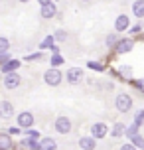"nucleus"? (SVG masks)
I'll use <instances>...</instances> for the list:
<instances>
[{
	"instance_id": "c756f323",
	"label": "nucleus",
	"mask_w": 144,
	"mask_h": 150,
	"mask_svg": "<svg viewBox=\"0 0 144 150\" xmlns=\"http://www.w3.org/2000/svg\"><path fill=\"white\" fill-rule=\"evenodd\" d=\"M121 150H138V148L132 142H126V144H122V146H121Z\"/></svg>"
},
{
	"instance_id": "5701e85b",
	"label": "nucleus",
	"mask_w": 144,
	"mask_h": 150,
	"mask_svg": "<svg viewBox=\"0 0 144 150\" xmlns=\"http://www.w3.org/2000/svg\"><path fill=\"white\" fill-rule=\"evenodd\" d=\"M53 44H55V38H53V36H47L46 40L40 44V47H42V50H47V47H52Z\"/></svg>"
},
{
	"instance_id": "f704fd0d",
	"label": "nucleus",
	"mask_w": 144,
	"mask_h": 150,
	"mask_svg": "<svg viewBox=\"0 0 144 150\" xmlns=\"http://www.w3.org/2000/svg\"><path fill=\"white\" fill-rule=\"evenodd\" d=\"M20 2H24V4H26V2H30V0H20Z\"/></svg>"
},
{
	"instance_id": "2f4dec72",
	"label": "nucleus",
	"mask_w": 144,
	"mask_h": 150,
	"mask_svg": "<svg viewBox=\"0 0 144 150\" xmlns=\"http://www.w3.org/2000/svg\"><path fill=\"white\" fill-rule=\"evenodd\" d=\"M136 87L140 91H144V79H140V81H136Z\"/></svg>"
},
{
	"instance_id": "bb28decb",
	"label": "nucleus",
	"mask_w": 144,
	"mask_h": 150,
	"mask_svg": "<svg viewBox=\"0 0 144 150\" xmlns=\"http://www.w3.org/2000/svg\"><path fill=\"white\" fill-rule=\"evenodd\" d=\"M53 38H55L57 42H65V40H67V32H63V30H57Z\"/></svg>"
},
{
	"instance_id": "b1692460",
	"label": "nucleus",
	"mask_w": 144,
	"mask_h": 150,
	"mask_svg": "<svg viewBox=\"0 0 144 150\" xmlns=\"http://www.w3.org/2000/svg\"><path fill=\"white\" fill-rule=\"evenodd\" d=\"M116 42H119V36H116V34H109V36H107V40H105V44L109 45V47L116 45Z\"/></svg>"
},
{
	"instance_id": "a878e982",
	"label": "nucleus",
	"mask_w": 144,
	"mask_h": 150,
	"mask_svg": "<svg viewBox=\"0 0 144 150\" xmlns=\"http://www.w3.org/2000/svg\"><path fill=\"white\" fill-rule=\"evenodd\" d=\"M134 122H136L138 127H142V125H144V109L136 112V117H134Z\"/></svg>"
},
{
	"instance_id": "72a5a7b5",
	"label": "nucleus",
	"mask_w": 144,
	"mask_h": 150,
	"mask_svg": "<svg viewBox=\"0 0 144 150\" xmlns=\"http://www.w3.org/2000/svg\"><path fill=\"white\" fill-rule=\"evenodd\" d=\"M40 6H44V4H49V2H53V0H38Z\"/></svg>"
},
{
	"instance_id": "f8f14e48",
	"label": "nucleus",
	"mask_w": 144,
	"mask_h": 150,
	"mask_svg": "<svg viewBox=\"0 0 144 150\" xmlns=\"http://www.w3.org/2000/svg\"><path fill=\"white\" fill-rule=\"evenodd\" d=\"M132 47H134V42H132V40H119L116 45H114V52L116 53H126V52H130Z\"/></svg>"
},
{
	"instance_id": "39448f33",
	"label": "nucleus",
	"mask_w": 144,
	"mask_h": 150,
	"mask_svg": "<svg viewBox=\"0 0 144 150\" xmlns=\"http://www.w3.org/2000/svg\"><path fill=\"white\" fill-rule=\"evenodd\" d=\"M20 83H22V77L18 75V71L4 73V87H6V89H18Z\"/></svg>"
},
{
	"instance_id": "20e7f679",
	"label": "nucleus",
	"mask_w": 144,
	"mask_h": 150,
	"mask_svg": "<svg viewBox=\"0 0 144 150\" xmlns=\"http://www.w3.org/2000/svg\"><path fill=\"white\" fill-rule=\"evenodd\" d=\"M53 128H55V132H57V134H69L73 127H71V120H69L67 117H57Z\"/></svg>"
},
{
	"instance_id": "c9c22d12",
	"label": "nucleus",
	"mask_w": 144,
	"mask_h": 150,
	"mask_svg": "<svg viewBox=\"0 0 144 150\" xmlns=\"http://www.w3.org/2000/svg\"><path fill=\"white\" fill-rule=\"evenodd\" d=\"M83 2H91V0H83Z\"/></svg>"
},
{
	"instance_id": "c85d7f7f",
	"label": "nucleus",
	"mask_w": 144,
	"mask_h": 150,
	"mask_svg": "<svg viewBox=\"0 0 144 150\" xmlns=\"http://www.w3.org/2000/svg\"><path fill=\"white\" fill-rule=\"evenodd\" d=\"M87 65H89L91 69H97V71H101V69H103V63H97V61H89Z\"/></svg>"
},
{
	"instance_id": "ddd939ff",
	"label": "nucleus",
	"mask_w": 144,
	"mask_h": 150,
	"mask_svg": "<svg viewBox=\"0 0 144 150\" xmlns=\"http://www.w3.org/2000/svg\"><path fill=\"white\" fill-rule=\"evenodd\" d=\"M20 63H22V61H18V59H6L4 63H0V69H2V73L18 71V67H20Z\"/></svg>"
},
{
	"instance_id": "2eb2a0df",
	"label": "nucleus",
	"mask_w": 144,
	"mask_h": 150,
	"mask_svg": "<svg viewBox=\"0 0 144 150\" xmlns=\"http://www.w3.org/2000/svg\"><path fill=\"white\" fill-rule=\"evenodd\" d=\"M40 150H57V142L53 140V138H42L40 140Z\"/></svg>"
},
{
	"instance_id": "a211bd4d",
	"label": "nucleus",
	"mask_w": 144,
	"mask_h": 150,
	"mask_svg": "<svg viewBox=\"0 0 144 150\" xmlns=\"http://www.w3.org/2000/svg\"><path fill=\"white\" fill-rule=\"evenodd\" d=\"M22 146H26L30 150H40V140L36 136H28V140H22Z\"/></svg>"
},
{
	"instance_id": "f257e3e1",
	"label": "nucleus",
	"mask_w": 144,
	"mask_h": 150,
	"mask_svg": "<svg viewBox=\"0 0 144 150\" xmlns=\"http://www.w3.org/2000/svg\"><path fill=\"white\" fill-rule=\"evenodd\" d=\"M114 107L119 112H128L132 109V97L128 93H119L116 99H114Z\"/></svg>"
},
{
	"instance_id": "7ed1b4c3",
	"label": "nucleus",
	"mask_w": 144,
	"mask_h": 150,
	"mask_svg": "<svg viewBox=\"0 0 144 150\" xmlns=\"http://www.w3.org/2000/svg\"><path fill=\"white\" fill-rule=\"evenodd\" d=\"M63 77H65V81H67L69 85H79V83L83 81L85 73H83V69H81V67H69Z\"/></svg>"
},
{
	"instance_id": "dca6fc26",
	"label": "nucleus",
	"mask_w": 144,
	"mask_h": 150,
	"mask_svg": "<svg viewBox=\"0 0 144 150\" xmlns=\"http://www.w3.org/2000/svg\"><path fill=\"white\" fill-rule=\"evenodd\" d=\"M132 14L136 18H144V0H134L132 2Z\"/></svg>"
},
{
	"instance_id": "f3484780",
	"label": "nucleus",
	"mask_w": 144,
	"mask_h": 150,
	"mask_svg": "<svg viewBox=\"0 0 144 150\" xmlns=\"http://www.w3.org/2000/svg\"><path fill=\"white\" fill-rule=\"evenodd\" d=\"M14 142H12V138H10V132L8 134H0V150H12Z\"/></svg>"
},
{
	"instance_id": "4be33fe9",
	"label": "nucleus",
	"mask_w": 144,
	"mask_h": 150,
	"mask_svg": "<svg viewBox=\"0 0 144 150\" xmlns=\"http://www.w3.org/2000/svg\"><path fill=\"white\" fill-rule=\"evenodd\" d=\"M8 50H10V40L0 36V53H6Z\"/></svg>"
},
{
	"instance_id": "aec40b11",
	"label": "nucleus",
	"mask_w": 144,
	"mask_h": 150,
	"mask_svg": "<svg viewBox=\"0 0 144 150\" xmlns=\"http://www.w3.org/2000/svg\"><path fill=\"white\" fill-rule=\"evenodd\" d=\"M63 55H61V53H53L52 57H49V63H52V67H59L61 63H63Z\"/></svg>"
},
{
	"instance_id": "1a4fd4ad",
	"label": "nucleus",
	"mask_w": 144,
	"mask_h": 150,
	"mask_svg": "<svg viewBox=\"0 0 144 150\" xmlns=\"http://www.w3.org/2000/svg\"><path fill=\"white\" fill-rule=\"evenodd\" d=\"M14 117V105L10 101H0V119H12Z\"/></svg>"
},
{
	"instance_id": "9d476101",
	"label": "nucleus",
	"mask_w": 144,
	"mask_h": 150,
	"mask_svg": "<svg viewBox=\"0 0 144 150\" xmlns=\"http://www.w3.org/2000/svg\"><path fill=\"white\" fill-rule=\"evenodd\" d=\"M40 14H42V18H44V20H52L53 16L57 14V8H55V4H53V2H49V4H44V6L40 8Z\"/></svg>"
},
{
	"instance_id": "6e6552de",
	"label": "nucleus",
	"mask_w": 144,
	"mask_h": 150,
	"mask_svg": "<svg viewBox=\"0 0 144 150\" xmlns=\"http://www.w3.org/2000/svg\"><path fill=\"white\" fill-rule=\"evenodd\" d=\"M18 125H20V128H32V125H34V115L30 111H22L18 115Z\"/></svg>"
},
{
	"instance_id": "423d86ee",
	"label": "nucleus",
	"mask_w": 144,
	"mask_h": 150,
	"mask_svg": "<svg viewBox=\"0 0 144 150\" xmlns=\"http://www.w3.org/2000/svg\"><path fill=\"white\" fill-rule=\"evenodd\" d=\"M107 134H109V127H107L105 122H95V125L91 127V136H95L97 140L105 138Z\"/></svg>"
},
{
	"instance_id": "412c9836",
	"label": "nucleus",
	"mask_w": 144,
	"mask_h": 150,
	"mask_svg": "<svg viewBox=\"0 0 144 150\" xmlns=\"http://www.w3.org/2000/svg\"><path fill=\"white\" fill-rule=\"evenodd\" d=\"M138 125L136 122H132V125H130V127H126V132H124V136H126V138H132V136L134 134H138Z\"/></svg>"
},
{
	"instance_id": "9b49d317",
	"label": "nucleus",
	"mask_w": 144,
	"mask_h": 150,
	"mask_svg": "<svg viewBox=\"0 0 144 150\" xmlns=\"http://www.w3.org/2000/svg\"><path fill=\"white\" fill-rule=\"evenodd\" d=\"M79 148L81 150H95L97 148V138L95 136H81L79 138Z\"/></svg>"
},
{
	"instance_id": "4468645a",
	"label": "nucleus",
	"mask_w": 144,
	"mask_h": 150,
	"mask_svg": "<svg viewBox=\"0 0 144 150\" xmlns=\"http://www.w3.org/2000/svg\"><path fill=\"white\" fill-rule=\"evenodd\" d=\"M124 132H126V125L124 122H114L113 128L109 130V134L113 138H121V136H124Z\"/></svg>"
},
{
	"instance_id": "393cba45",
	"label": "nucleus",
	"mask_w": 144,
	"mask_h": 150,
	"mask_svg": "<svg viewBox=\"0 0 144 150\" xmlns=\"http://www.w3.org/2000/svg\"><path fill=\"white\" fill-rule=\"evenodd\" d=\"M119 71H121V75L124 77V79H130V77H132V67H126V65H122Z\"/></svg>"
},
{
	"instance_id": "6ab92c4d",
	"label": "nucleus",
	"mask_w": 144,
	"mask_h": 150,
	"mask_svg": "<svg viewBox=\"0 0 144 150\" xmlns=\"http://www.w3.org/2000/svg\"><path fill=\"white\" fill-rule=\"evenodd\" d=\"M130 142L134 144V146H136L138 150H144V136H140V134H134L132 136V138H128Z\"/></svg>"
},
{
	"instance_id": "473e14b6",
	"label": "nucleus",
	"mask_w": 144,
	"mask_h": 150,
	"mask_svg": "<svg viewBox=\"0 0 144 150\" xmlns=\"http://www.w3.org/2000/svg\"><path fill=\"white\" fill-rule=\"evenodd\" d=\"M140 30H142L140 26H132V30H130V32H134V34H138V32H140Z\"/></svg>"
},
{
	"instance_id": "cd10ccee",
	"label": "nucleus",
	"mask_w": 144,
	"mask_h": 150,
	"mask_svg": "<svg viewBox=\"0 0 144 150\" xmlns=\"http://www.w3.org/2000/svg\"><path fill=\"white\" fill-rule=\"evenodd\" d=\"M42 57H44L42 53H32V55L26 57V61H38V59H42Z\"/></svg>"
},
{
	"instance_id": "7c9ffc66",
	"label": "nucleus",
	"mask_w": 144,
	"mask_h": 150,
	"mask_svg": "<svg viewBox=\"0 0 144 150\" xmlns=\"http://www.w3.org/2000/svg\"><path fill=\"white\" fill-rule=\"evenodd\" d=\"M8 132H10V134H20V127H12V128H8Z\"/></svg>"
},
{
	"instance_id": "0eeeda50",
	"label": "nucleus",
	"mask_w": 144,
	"mask_h": 150,
	"mask_svg": "<svg viewBox=\"0 0 144 150\" xmlns=\"http://www.w3.org/2000/svg\"><path fill=\"white\" fill-rule=\"evenodd\" d=\"M130 28V18L128 14H119L114 20V32H124Z\"/></svg>"
},
{
	"instance_id": "f03ea898",
	"label": "nucleus",
	"mask_w": 144,
	"mask_h": 150,
	"mask_svg": "<svg viewBox=\"0 0 144 150\" xmlns=\"http://www.w3.org/2000/svg\"><path fill=\"white\" fill-rule=\"evenodd\" d=\"M44 81H46L49 87H57V85L63 81V73H61L57 67H52L44 73Z\"/></svg>"
}]
</instances>
